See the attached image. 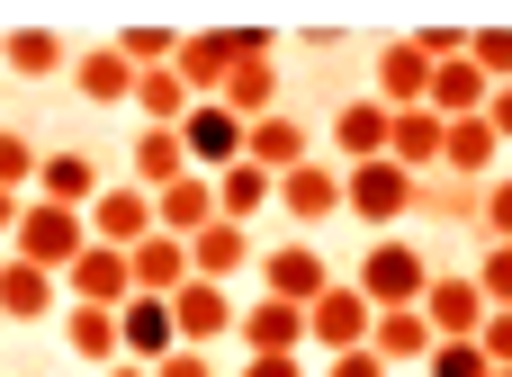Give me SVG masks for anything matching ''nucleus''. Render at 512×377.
<instances>
[{"label": "nucleus", "mask_w": 512, "mask_h": 377, "mask_svg": "<svg viewBox=\"0 0 512 377\" xmlns=\"http://www.w3.org/2000/svg\"><path fill=\"white\" fill-rule=\"evenodd\" d=\"M9 252L63 279V270L90 252V216H81V207H54V198H27V216H18V234H9Z\"/></svg>", "instance_id": "1"}, {"label": "nucleus", "mask_w": 512, "mask_h": 377, "mask_svg": "<svg viewBox=\"0 0 512 377\" xmlns=\"http://www.w3.org/2000/svg\"><path fill=\"white\" fill-rule=\"evenodd\" d=\"M360 288H369L378 315H387V306H423V297H432V261H423L405 234H378L369 261H360Z\"/></svg>", "instance_id": "2"}, {"label": "nucleus", "mask_w": 512, "mask_h": 377, "mask_svg": "<svg viewBox=\"0 0 512 377\" xmlns=\"http://www.w3.org/2000/svg\"><path fill=\"white\" fill-rule=\"evenodd\" d=\"M306 324H315V351L333 360V351H369V333H378V306H369V288H360V279H333V288L306 306Z\"/></svg>", "instance_id": "3"}, {"label": "nucleus", "mask_w": 512, "mask_h": 377, "mask_svg": "<svg viewBox=\"0 0 512 377\" xmlns=\"http://www.w3.org/2000/svg\"><path fill=\"white\" fill-rule=\"evenodd\" d=\"M162 234V207H153V189H135V180H108L99 189V207H90V243H108V252H135V243H153Z\"/></svg>", "instance_id": "4"}, {"label": "nucleus", "mask_w": 512, "mask_h": 377, "mask_svg": "<svg viewBox=\"0 0 512 377\" xmlns=\"http://www.w3.org/2000/svg\"><path fill=\"white\" fill-rule=\"evenodd\" d=\"M405 207H423V180H414L405 162H360V171H351V216H360V225L387 234Z\"/></svg>", "instance_id": "5"}, {"label": "nucleus", "mask_w": 512, "mask_h": 377, "mask_svg": "<svg viewBox=\"0 0 512 377\" xmlns=\"http://www.w3.org/2000/svg\"><path fill=\"white\" fill-rule=\"evenodd\" d=\"M180 135H189V162H198L207 180H216V171H234V162H243V144H252V126H243L225 99H198Z\"/></svg>", "instance_id": "6"}, {"label": "nucleus", "mask_w": 512, "mask_h": 377, "mask_svg": "<svg viewBox=\"0 0 512 377\" xmlns=\"http://www.w3.org/2000/svg\"><path fill=\"white\" fill-rule=\"evenodd\" d=\"M279 207H288L297 225H324V216H351V171L315 153L306 171H288V180H279Z\"/></svg>", "instance_id": "7"}, {"label": "nucleus", "mask_w": 512, "mask_h": 377, "mask_svg": "<svg viewBox=\"0 0 512 377\" xmlns=\"http://www.w3.org/2000/svg\"><path fill=\"white\" fill-rule=\"evenodd\" d=\"M387 144H396V108H387V99H351V108L333 117V162H342V171L387 162Z\"/></svg>", "instance_id": "8"}, {"label": "nucleus", "mask_w": 512, "mask_h": 377, "mask_svg": "<svg viewBox=\"0 0 512 377\" xmlns=\"http://www.w3.org/2000/svg\"><path fill=\"white\" fill-rule=\"evenodd\" d=\"M63 288H72V306H126V297H144L135 288V252H108V243H90L63 270Z\"/></svg>", "instance_id": "9"}, {"label": "nucleus", "mask_w": 512, "mask_h": 377, "mask_svg": "<svg viewBox=\"0 0 512 377\" xmlns=\"http://www.w3.org/2000/svg\"><path fill=\"white\" fill-rule=\"evenodd\" d=\"M333 288V261L315 252V243H279V252H261V297H288V306H315Z\"/></svg>", "instance_id": "10"}, {"label": "nucleus", "mask_w": 512, "mask_h": 377, "mask_svg": "<svg viewBox=\"0 0 512 377\" xmlns=\"http://www.w3.org/2000/svg\"><path fill=\"white\" fill-rule=\"evenodd\" d=\"M432 81H441V63L414 45V36H396L387 54H378V99L405 117V108H432Z\"/></svg>", "instance_id": "11"}, {"label": "nucleus", "mask_w": 512, "mask_h": 377, "mask_svg": "<svg viewBox=\"0 0 512 377\" xmlns=\"http://www.w3.org/2000/svg\"><path fill=\"white\" fill-rule=\"evenodd\" d=\"M171 315H180V342H189V351H207V342H225V333H243V315H234V297H225V279H189V288L171 297Z\"/></svg>", "instance_id": "12"}, {"label": "nucleus", "mask_w": 512, "mask_h": 377, "mask_svg": "<svg viewBox=\"0 0 512 377\" xmlns=\"http://www.w3.org/2000/svg\"><path fill=\"white\" fill-rule=\"evenodd\" d=\"M117 333H126V360H144V369H162V360L180 351L171 297H126V306H117Z\"/></svg>", "instance_id": "13"}, {"label": "nucleus", "mask_w": 512, "mask_h": 377, "mask_svg": "<svg viewBox=\"0 0 512 377\" xmlns=\"http://www.w3.org/2000/svg\"><path fill=\"white\" fill-rule=\"evenodd\" d=\"M423 315H432V333H441V342H477L495 306H486V288H477V270H468V279H432Z\"/></svg>", "instance_id": "14"}, {"label": "nucleus", "mask_w": 512, "mask_h": 377, "mask_svg": "<svg viewBox=\"0 0 512 377\" xmlns=\"http://www.w3.org/2000/svg\"><path fill=\"white\" fill-rule=\"evenodd\" d=\"M243 162H261L270 180H288V171H306V162H315V135H306V126H297V117L279 108V117H261V126H252Z\"/></svg>", "instance_id": "15"}, {"label": "nucleus", "mask_w": 512, "mask_h": 377, "mask_svg": "<svg viewBox=\"0 0 512 377\" xmlns=\"http://www.w3.org/2000/svg\"><path fill=\"white\" fill-rule=\"evenodd\" d=\"M387 162H405L414 180H423V171H441V162H450V117H441V108H405V117H396V144H387Z\"/></svg>", "instance_id": "16"}, {"label": "nucleus", "mask_w": 512, "mask_h": 377, "mask_svg": "<svg viewBox=\"0 0 512 377\" xmlns=\"http://www.w3.org/2000/svg\"><path fill=\"white\" fill-rule=\"evenodd\" d=\"M189 171H198V162H189V135H180V126H144V135H135V171H126L135 189H153V198H162V189H171V180H189Z\"/></svg>", "instance_id": "17"}, {"label": "nucleus", "mask_w": 512, "mask_h": 377, "mask_svg": "<svg viewBox=\"0 0 512 377\" xmlns=\"http://www.w3.org/2000/svg\"><path fill=\"white\" fill-rule=\"evenodd\" d=\"M153 207H162V234H180V243H198V234H207V225L225 216V198H216V180H207V171L171 180V189H162Z\"/></svg>", "instance_id": "18"}, {"label": "nucleus", "mask_w": 512, "mask_h": 377, "mask_svg": "<svg viewBox=\"0 0 512 377\" xmlns=\"http://www.w3.org/2000/svg\"><path fill=\"white\" fill-rule=\"evenodd\" d=\"M243 342H252V351H315V324H306V306H288V297H252V306H243Z\"/></svg>", "instance_id": "19"}, {"label": "nucleus", "mask_w": 512, "mask_h": 377, "mask_svg": "<svg viewBox=\"0 0 512 377\" xmlns=\"http://www.w3.org/2000/svg\"><path fill=\"white\" fill-rule=\"evenodd\" d=\"M63 351H72V360H99V369H117V360H126L117 306H63Z\"/></svg>", "instance_id": "20"}, {"label": "nucleus", "mask_w": 512, "mask_h": 377, "mask_svg": "<svg viewBox=\"0 0 512 377\" xmlns=\"http://www.w3.org/2000/svg\"><path fill=\"white\" fill-rule=\"evenodd\" d=\"M369 351H378L387 369H396V360H423V369H432L441 333H432V315H423V306H387V315H378V333H369Z\"/></svg>", "instance_id": "21"}, {"label": "nucleus", "mask_w": 512, "mask_h": 377, "mask_svg": "<svg viewBox=\"0 0 512 377\" xmlns=\"http://www.w3.org/2000/svg\"><path fill=\"white\" fill-rule=\"evenodd\" d=\"M54 297H63V279L9 252V270H0V315H9V324H45V315H54Z\"/></svg>", "instance_id": "22"}, {"label": "nucleus", "mask_w": 512, "mask_h": 377, "mask_svg": "<svg viewBox=\"0 0 512 377\" xmlns=\"http://www.w3.org/2000/svg\"><path fill=\"white\" fill-rule=\"evenodd\" d=\"M0 54H9V72H18V81H54V72H72V63H81L54 27H9V36H0Z\"/></svg>", "instance_id": "23"}, {"label": "nucleus", "mask_w": 512, "mask_h": 377, "mask_svg": "<svg viewBox=\"0 0 512 377\" xmlns=\"http://www.w3.org/2000/svg\"><path fill=\"white\" fill-rule=\"evenodd\" d=\"M135 81H144V72H135L117 45H99V54H81V63H72V90H81L90 108H117V99L135 108Z\"/></svg>", "instance_id": "24"}, {"label": "nucleus", "mask_w": 512, "mask_h": 377, "mask_svg": "<svg viewBox=\"0 0 512 377\" xmlns=\"http://www.w3.org/2000/svg\"><path fill=\"white\" fill-rule=\"evenodd\" d=\"M99 189H108V180H99V162H90V153H45L36 198H54V207H81V216H90V207H99Z\"/></svg>", "instance_id": "25"}, {"label": "nucleus", "mask_w": 512, "mask_h": 377, "mask_svg": "<svg viewBox=\"0 0 512 377\" xmlns=\"http://www.w3.org/2000/svg\"><path fill=\"white\" fill-rule=\"evenodd\" d=\"M198 270H189V243L180 234H153V243H135V288L144 297H180Z\"/></svg>", "instance_id": "26"}, {"label": "nucleus", "mask_w": 512, "mask_h": 377, "mask_svg": "<svg viewBox=\"0 0 512 377\" xmlns=\"http://www.w3.org/2000/svg\"><path fill=\"white\" fill-rule=\"evenodd\" d=\"M495 162H504L495 117H459V126H450V162H441V171H459V180H495Z\"/></svg>", "instance_id": "27"}, {"label": "nucleus", "mask_w": 512, "mask_h": 377, "mask_svg": "<svg viewBox=\"0 0 512 377\" xmlns=\"http://www.w3.org/2000/svg\"><path fill=\"white\" fill-rule=\"evenodd\" d=\"M243 261H252V225H234V216H216V225L189 243V270H198V279H234Z\"/></svg>", "instance_id": "28"}, {"label": "nucleus", "mask_w": 512, "mask_h": 377, "mask_svg": "<svg viewBox=\"0 0 512 377\" xmlns=\"http://www.w3.org/2000/svg\"><path fill=\"white\" fill-rule=\"evenodd\" d=\"M225 108L243 117V126H261V117H279V63L270 54H252L234 81H225Z\"/></svg>", "instance_id": "29"}, {"label": "nucleus", "mask_w": 512, "mask_h": 377, "mask_svg": "<svg viewBox=\"0 0 512 377\" xmlns=\"http://www.w3.org/2000/svg\"><path fill=\"white\" fill-rule=\"evenodd\" d=\"M135 108H144V126H189L198 90H189L180 63H171V72H144V81H135Z\"/></svg>", "instance_id": "30"}, {"label": "nucleus", "mask_w": 512, "mask_h": 377, "mask_svg": "<svg viewBox=\"0 0 512 377\" xmlns=\"http://www.w3.org/2000/svg\"><path fill=\"white\" fill-rule=\"evenodd\" d=\"M216 198H225V216H234V225H252L261 207H279V180H270L261 162H234V171H216Z\"/></svg>", "instance_id": "31"}, {"label": "nucleus", "mask_w": 512, "mask_h": 377, "mask_svg": "<svg viewBox=\"0 0 512 377\" xmlns=\"http://www.w3.org/2000/svg\"><path fill=\"white\" fill-rule=\"evenodd\" d=\"M27 180H45V144L0 135V189H27Z\"/></svg>", "instance_id": "32"}, {"label": "nucleus", "mask_w": 512, "mask_h": 377, "mask_svg": "<svg viewBox=\"0 0 512 377\" xmlns=\"http://www.w3.org/2000/svg\"><path fill=\"white\" fill-rule=\"evenodd\" d=\"M432 377H495V360H486V342H441Z\"/></svg>", "instance_id": "33"}, {"label": "nucleus", "mask_w": 512, "mask_h": 377, "mask_svg": "<svg viewBox=\"0 0 512 377\" xmlns=\"http://www.w3.org/2000/svg\"><path fill=\"white\" fill-rule=\"evenodd\" d=\"M477 288H486V306H512V243H486V261H477Z\"/></svg>", "instance_id": "34"}, {"label": "nucleus", "mask_w": 512, "mask_h": 377, "mask_svg": "<svg viewBox=\"0 0 512 377\" xmlns=\"http://www.w3.org/2000/svg\"><path fill=\"white\" fill-rule=\"evenodd\" d=\"M468 54H477L495 81H512V27H477V45H468Z\"/></svg>", "instance_id": "35"}, {"label": "nucleus", "mask_w": 512, "mask_h": 377, "mask_svg": "<svg viewBox=\"0 0 512 377\" xmlns=\"http://www.w3.org/2000/svg\"><path fill=\"white\" fill-rule=\"evenodd\" d=\"M243 377H306V351H243Z\"/></svg>", "instance_id": "36"}, {"label": "nucleus", "mask_w": 512, "mask_h": 377, "mask_svg": "<svg viewBox=\"0 0 512 377\" xmlns=\"http://www.w3.org/2000/svg\"><path fill=\"white\" fill-rule=\"evenodd\" d=\"M486 243H512V180H486Z\"/></svg>", "instance_id": "37"}, {"label": "nucleus", "mask_w": 512, "mask_h": 377, "mask_svg": "<svg viewBox=\"0 0 512 377\" xmlns=\"http://www.w3.org/2000/svg\"><path fill=\"white\" fill-rule=\"evenodd\" d=\"M477 342H486V360H495V369H512V306L486 315V333H477Z\"/></svg>", "instance_id": "38"}, {"label": "nucleus", "mask_w": 512, "mask_h": 377, "mask_svg": "<svg viewBox=\"0 0 512 377\" xmlns=\"http://www.w3.org/2000/svg\"><path fill=\"white\" fill-rule=\"evenodd\" d=\"M153 377H216V360H207V351H189V342H180V351H171V360H162V369Z\"/></svg>", "instance_id": "39"}, {"label": "nucleus", "mask_w": 512, "mask_h": 377, "mask_svg": "<svg viewBox=\"0 0 512 377\" xmlns=\"http://www.w3.org/2000/svg\"><path fill=\"white\" fill-rule=\"evenodd\" d=\"M324 377H387V360H378V351H333Z\"/></svg>", "instance_id": "40"}, {"label": "nucleus", "mask_w": 512, "mask_h": 377, "mask_svg": "<svg viewBox=\"0 0 512 377\" xmlns=\"http://www.w3.org/2000/svg\"><path fill=\"white\" fill-rule=\"evenodd\" d=\"M18 216H27V198H18V189H0V243L18 234Z\"/></svg>", "instance_id": "41"}, {"label": "nucleus", "mask_w": 512, "mask_h": 377, "mask_svg": "<svg viewBox=\"0 0 512 377\" xmlns=\"http://www.w3.org/2000/svg\"><path fill=\"white\" fill-rule=\"evenodd\" d=\"M486 117H495V135H504V144H512V81H504V90H495V108H486Z\"/></svg>", "instance_id": "42"}, {"label": "nucleus", "mask_w": 512, "mask_h": 377, "mask_svg": "<svg viewBox=\"0 0 512 377\" xmlns=\"http://www.w3.org/2000/svg\"><path fill=\"white\" fill-rule=\"evenodd\" d=\"M108 377H153V369H144V360H117V369H108Z\"/></svg>", "instance_id": "43"}, {"label": "nucleus", "mask_w": 512, "mask_h": 377, "mask_svg": "<svg viewBox=\"0 0 512 377\" xmlns=\"http://www.w3.org/2000/svg\"><path fill=\"white\" fill-rule=\"evenodd\" d=\"M0 270H9V243H0Z\"/></svg>", "instance_id": "44"}, {"label": "nucleus", "mask_w": 512, "mask_h": 377, "mask_svg": "<svg viewBox=\"0 0 512 377\" xmlns=\"http://www.w3.org/2000/svg\"><path fill=\"white\" fill-rule=\"evenodd\" d=\"M495 377H512V369H495Z\"/></svg>", "instance_id": "45"}, {"label": "nucleus", "mask_w": 512, "mask_h": 377, "mask_svg": "<svg viewBox=\"0 0 512 377\" xmlns=\"http://www.w3.org/2000/svg\"><path fill=\"white\" fill-rule=\"evenodd\" d=\"M0 324H9V315H0Z\"/></svg>", "instance_id": "46"}]
</instances>
